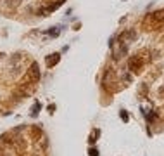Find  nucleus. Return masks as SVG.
<instances>
[{"label":"nucleus","instance_id":"obj_5","mask_svg":"<svg viewBox=\"0 0 164 156\" xmlns=\"http://www.w3.org/2000/svg\"><path fill=\"white\" fill-rule=\"evenodd\" d=\"M88 153H90V156H98V149L97 147H90Z\"/></svg>","mask_w":164,"mask_h":156},{"label":"nucleus","instance_id":"obj_2","mask_svg":"<svg viewBox=\"0 0 164 156\" xmlns=\"http://www.w3.org/2000/svg\"><path fill=\"white\" fill-rule=\"evenodd\" d=\"M57 61H59V56H57V54H52V57H49V59H47V66L50 68V66H52L54 62H57Z\"/></svg>","mask_w":164,"mask_h":156},{"label":"nucleus","instance_id":"obj_4","mask_svg":"<svg viewBox=\"0 0 164 156\" xmlns=\"http://www.w3.org/2000/svg\"><path fill=\"white\" fill-rule=\"evenodd\" d=\"M155 120H157V115L154 113V111L147 115V121H149V123H152V121H155Z\"/></svg>","mask_w":164,"mask_h":156},{"label":"nucleus","instance_id":"obj_6","mask_svg":"<svg viewBox=\"0 0 164 156\" xmlns=\"http://www.w3.org/2000/svg\"><path fill=\"white\" fill-rule=\"evenodd\" d=\"M54 109H55V106H54V104H50V106H49V113H54Z\"/></svg>","mask_w":164,"mask_h":156},{"label":"nucleus","instance_id":"obj_1","mask_svg":"<svg viewBox=\"0 0 164 156\" xmlns=\"http://www.w3.org/2000/svg\"><path fill=\"white\" fill-rule=\"evenodd\" d=\"M128 66H130V70H131L133 73L140 71V68H142V61H140V57H136V56L130 57V61H128Z\"/></svg>","mask_w":164,"mask_h":156},{"label":"nucleus","instance_id":"obj_3","mask_svg":"<svg viewBox=\"0 0 164 156\" xmlns=\"http://www.w3.org/2000/svg\"><path fill=\"white\" fill-rule=\"evenodd\" d=\"M119 116H121V120H123V121H128V120H130V116H128V111H125V109H121Z\"/></svg>","mask_w":164,"mask_h":156}]
</instances>
